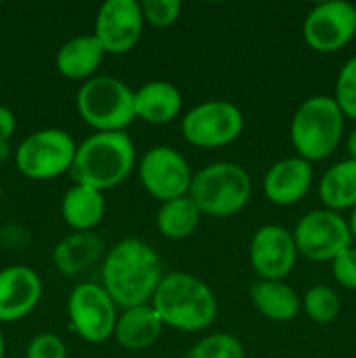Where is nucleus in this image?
Masks as SVG:
<instances>
[{
    "instance_id": "f257e3e1",
    "label": "nucleus",
    "mask_w": 356,
    "mask_h": 358,
    "mask_svg": "<svg viewBox=\"0 0 356 358\" xmlns=\"http://www.w3.org/2000/svg\"><path fill=\"white\" fill-rule=\"evenodd\" d=\"M163 276V261L156 248L138 238H124L105 255L101 287L126 310L149 304Z\"/></svg>"
},
{
    "instance_id": "f03ea898",
    "label": "nucleus",
    "mask_w": 356,
    "mask_h": 358,
    "mask_svg": "<svg viewBox=\"0 0 356 358\" xmlns=\"http://www.w3.org/2000/svg\"><path fill=\"white\" fill-rule=\"evenodd\" d=\"M150 306L164 325L181 332H199L213 324L218 303L213 290L191 273L173 271L163 276Z\"/></svg>"
},
{
    "instance_id": "7ed1b4c3",
    "label": "nucleus",
    "mask_w": 356,
    "mask_h": 358,
    "mask_svg": "<svg viewBox=\"0 0 356 358\" xmlns=\"http://www.w3.org/2000/svg\"><path fill=\"white\" fill-rule=\"evenodd\" d=\"M136 150L126 131H94L77 145L70 175L75 184L107 191L122 184L135 168Z\"/></svg>"
},
{
    "instance_id": "20e7f679",
    "label": "nucleus",
    "mask_w": 356,
    "mask_h": 358,
    "mask_svg": "<svg viewBox=\"0 0 356 358\" xmlns=\"http://www.w3.org/2000/svg\"><path fill=\"white\" fill-rule=\"evenodd\" d=\"M344 133V114L327 94L309 96L299 105L290 122V140L297 156L321 161L337 149Z\"/></svg>"
},
{
    "instance_id": "39448f33",
    "label": "nucleus",
    "mask_w": 356,
    "mask_h": 358,
    "mask_svg": "<svg viewBox=\"0 0 356 358\" xmlns=\"http://www.w3.org/2000/svg\"><path fill=\"white\" fill-rule=\"evenodd\" d=\"M251 196V178L243 166L218 161L192 175L188 198L201 215L230 217L243 210Z\"/></svg>"
},
{
    "instance_id": "423d86ee",
    "label": "nucleus",
    "mask_w": 356,
    "mask_h": 358,
    "mask_svg": "<svg viewBox=\"0 0 356 358\" xmlns=\"http://www.w3.org/2000/svg\"><path fill=\"white\" fill-rule=\"evenodd\" d=\"M77 112L96 131H126L136 119L135 91L112 76H94L77 91Z\"/></svg>"
},
{
    "instance_id": "0eeeda50",
    "label": "nucleus",
    "mask_w": 356,
    "mask_h": 358,
    "mask_svg": "<svg viewBox=\"0 0 356 358\" xmlns=\"http://www.w3.org/2000/svg\"><path fill=\"white\" fill-rule=\"evenodd\" d=\"M77 143L58 128H44L28 135L14 152L21 175L31 180H51L72 170Z\"/></svg>"
},
{
    "instance_id": "6e6552de",
    "label": "nucleus",
    "mask_w": 356,
    "mask_h": 358,
    "mask_svg": "<svg viewBox=\"0 0 356 358\" xmlns=\"http://www.w3.org/2000/svg\"><path fill=\"white\" fill-rule=\"evenodd\" d=\"M243 126V112L237 105L227 100H208L184 115L181 135L194 147L218 149L236 142Z\"/></svg>"
},
{
    "instance_id": "1a4fd4ad",
    "label": "nucleus",
    "mask_w": 356,
    "mask_h": 358,
    "mask_svg": "<svg viewBox=\"0 0 356 358\" xmlns=\"http://www.w3.org/2000/svg\"><path fill=\"white\" fill-rule=\"evenodd\" d=\"M66 311L72 329L86 343L100 345L114 338L117 304L98 283H79L70 292Z\"/></svg>"
},
{
    "instance_id": "9d476101",
    "label": "nucleus",
    "mask_w": 356,
    "mask_h": 358,
    "mask_svg": "<svg viewBox=\"0 0 356 358\" xmlns=\"http://www.w3.org/2000/svg\"><path fill=\"white\" fill-rule=\"evenodd\" d=\"M297 252L309 261H334L341 252L353 247L348 220L332 210H313L293 229Z\"/></svg>"
},
{
    "instance_id": "9b49d317",
    "label": "nucleus",
    "mask_w": 356,
    "mask_h": 358,
    "mask_svg": "<svg viewBox=\"0 0 356 358\" xmlns=\"http://www.w3.org/2000/svg\"><path fill=\"white\" fill-rule=\"evenodd\" d=\"M140 182L150 196L166 203L188 196L192 170L177 149L156 145L147 150L138 164Z\"/></svg>"
},
{
    "instance_id": "f8f14e48",
    "label": "nucleus",
    "mask_w": 356,
    "mask_h": 358,
    "mask_svg": "<svg viewBox=\"0 0 356 358\" xmlns=\"http://www.w3.org/2000/svg\"><path fill=\"white\" fill-rule=\"evenodd\" d=\"M306 44L318 52L346 48L356 35V7L344 0L316 3L302 24Z\"/></svg>"
},
{
    "instance_id": "ddd939ff",
    "label": "nucleus",
    "mask_w": 356,
    "mask_h": 358,
    "mask_svg": "<svg viewBox=\"0 0 356 358\" xmlns=\"http://www.w3.org/2000/svg\"><path fill=\"white\" fill-rule=\"evenodd\" d=\"M142 6L136 0H107L94 17L93 35L105 52L124 55L140 41L143 30Z\"/></svg>"
},
{
    "instance_id": "4468645a",
    "label": "nucleus",
    "mask_w": 356,
    "mask_h": 358,
    "mask_svg": "<svg viewBox=\"0 0 356 358\" xmlns=\"http://www.w3.org/2000/svg\"><path fill=\"white\" fill-rule=\"evenodd\" d=\"M250 262L260 280L283 282L297 262V245L293 234L278 224H265L250 241Z\"/></svg>"
},
{
    "instance_id": "2eb2a0df",
    "label": "nucleus",
    "mask_w": 356,
    "mask_h": 358,
    "mask_svg": "<svg viewBox=\"0 0 356 358\" xmlns=\"http://www.w3.org/2000/svg\"><path fill=\"white\" fill-rule=\"evenodd\" d=\"M42 297V280L28 266L0 269V322L9 324L30 315Z\"/></svg>"
},
{
    "instance_id": "dca6fc26",
    "label": "nucleus",
    "mask_w": 356,
    "mask_h": 358,
    "mask_svg": "<svg viewBox=\"0 0 356 358\" xmlns=\"http://www.w3.org/2000/svg\"><path fill=\"white\" fill-rule=\"evenodd\" d=\"M313 175V164L299 156L276 161L267 170L262 184L265 198L279 206L295 205L309 192Z\"/></svg>"
},
{
    "instance_id": "f3484780",
    "label": "nucleus",
    "mask_w": 356,
    "mask_h": 358,
    "mask_svg": "<svg viewBox=\"0 0 356 358\" xmlns=\"http://www.w3.org/2000/svg\"><path fill=\"white\" fill-rule=\"evenodd\" d=\"M163 320L149 304L126 308L117 317L114 338L126 350H145L159 339Z\"/></svg>"
},
{
    "instance_id": "a211bd4d",
    "label": "nucleus",
    "mask_w": 356,
    "mask_h": 358,
    "mask_svg": "<svg viewBox=\"0 0 356 358\" xmlns=\"http://www.w3.org/2000/svg\"><path fill=\"white\" fill-rule=\"evenodd\" d=\"M107 55L93 34L77 35L68 38L56 55V69L63 77L72 80H87L94 77V72Z\"/></svg>"
},
{
    "instance_id": "6ab92c4d",
    "label": "nucleus",
    "mask_w": 356,
    "mask_h": 358,
    "mask_svg": "<svg viewBox=\"0 0 356 358\" xmlns=\"http://www.w3.org/2000/svg\"><path fill=\"white\" fill-rule=\"evenodd\" d=\"M181 110V93L168 80H149L135 91V115L149 124H166Z\"/></svg>"
},
{
    "instance_id": "aec40b11",
    "label": "nucleus",
    "mask_w": 356,
    "mask_h": 358,
    "mask_svg": "<svg viewBox=\"0 0 356 358\" xmlns=\"http://www.w3.org/2000/svg\"><path fill=\"white\" fill-rule=\"evenodd\" d=\"M105 245L93 231L73 233L63 238L52 250V264L61 275L73 276L94 264L103 255Z\"/></svg>"
},
{
    "instance_id": "412c9836",
    "label": "nucleus",
    "mask_w": 356,
    "mask_h": 358,
    "mask_svg": "<svg viewBox=\"0 0 356 358\" xmlns=\"http://www.w3.org/2000/svg\"><path fill=\"white\" fill-rule=\"evenodd\" d=\"M107 201L103 192L84 184H75L61 199V217L73 231H93L103 220Z\"/></svg>"
},
{
    "instance_id": "4be33fe9",
    "label": "nucleus",
    "mask_w": 356,
    "mask_h": 358,
    "mask_svg": "<svg viewBox=\"0 0 356 358\" xmlns=\"http://www.w3.org/2000/svg\"><path fill=\"white\" fill-rule=\"evenodd\" d=\"M250 299L255 310L272 322H290L300 310L299 296L285 282L258 280L251 285Z\"/></svg>"
},
{
    "instance_id": "5701e85b",
    "label": "nucleus",
    "mask_w": 356,
    "mask_h": 358,
    "mask_svg": "<svg viewBox=\"0 0 356 358\" xmlns=\"http://www.w3.org/2000/svg\"><path fill=\"white\" fill-rule=\"evenodd\" d=\"M318 194L327 210H353L356 206V159L339 161L328 168L318 185Z\"/></svg>"
},
{
    "instance_id": "b1692460",
    "label": "nucleus",
    "mask_w": 356,
    "mask_h": 358,
    "mask_svg": "<svg viewBox=\"0 0 356 358\" xmlns=\"http://www.w3.org/2000/svg\"><path fill=\"white\" fill-rule=\"evenodd\" d=\"M201 212L188 196L171 199L161 205L157 212V229L168 240H185L198 227Z\"/></svg>"
},
{
    "instance_id": "393cba45",
    "label": "nucleus",
    "mask_w": 356,
    "mask_h": 358,
    "mask_svg": "<svg viewBox=\"0 0 356 358\" xmlns=\"http://www.w3.org/2000/svg\"><path fill=\"white\" fill-rule=\"evenodd\" d=\"M304 311L314 324H332L341 313V299L327 285H314L304 294Z\"/></svg>"
},
{
    "instance_id": "a878e982",
    "label": "nucleus",
    "mask_w": 356,
    "mask_h": 358,
    "mask_svg": "<svg viewBox=\"0 0 356 358\" xmlns=\"http://www.w3.org/2000/svg\"><path fill=\"white\" fill-rule=\"evenodd\" d=\"M184 358H246L239 339L227 332H215L195 343Z\"/></svg>"
},
{
    "instance_id": "bb28decb",
    "label": "nucleus",
    "mask_w": 356,
    "mask_h": 358,
    "mask_svg": "<svg viewBox=\"0 0 356 358\" xmlns=\"http://www.w3.org/2000/svg\"><path fill=\"white\" fill-rule=\"evenodd\" d=\"M334 100L344 117L356 121V55L349 58L339 70Z\"/></svg>"
},
{
    "instance_id": "cd10ccee",
    "label": "nucleus",
    "mask_w": 356,
    "mask_h": 358,
    "mask_svg": "<svg viewBox=\"0 0 356 358\" xmlns=\"http://www.w3.org/2000/svg\"><path fill=\"white\" fill-rule=\"evenodd\" d=\"M142 6L143 20L156 28H168L180 17V0H145Z\"/></svg>"
},
{
    "instance_id": "c85d7f7f",
    "label": "nucleus",
    "mask_w": 356,
    "mask_h": 358,
    "mask_svg": "<svg viewBox=\"0 0 356 358\" xmlns=\"http://www.w3.org/2000/svg\"><path fill=\"white\" fill-rule=\"evenodd\" d=\"M66 345L59 336L52 332L37 334L27 346L24 358H66Z\"/></svg>"
},
{
    "instance_id": "c756f323",
    "label": "nucleus",
    "mask_w": 356,
    "mask_h": 358,
    "mask_svg": "<svg viewBox=\"0 0 356 358\" xmlns=\"http://www.w3.org/2000/svg\"><path fill=\"white\" fill-rule=\"evenodd\" d=\"M332 273L339 285L356 290V248L349 247L332 261Z\"/></svg>"
},
{
    "instance_id": "7c9ffc66",
    "label": "nucleus",
    "mask_w": 356,
    "mask_h": 358,
    "mask_svg": "<svg viewBox=\"0 0 356 358\" xmlns=\"http://www.w3.org/2000/svg\"><path fill=\"white\" fill-rule=\"evenodd\" d=\"M16 131V117L9 107L0 105V142H9Z\"/></svg>"
},
{
    "instance_id": "2f4dec72",
    "label": "nucleus",
    "mask_w": 356,
    "mask_h": 358,
    "mask_svg": "<svg viewBox=\"0 0 356 358\" xmlns=\"http://www.w3.org/2000/svg\"><path fill=\"white\" fill-rule=\"evenodd\" d=\"M346 149L351 159H356V129H353L348 136V142H346Z\"/></svg>"
},
{
    "instance_id": "473e14b6",
    "label": "nucleus",
    "mask_w": 356,
    "mask_h": 358,
    "mask_svg": "<svg viewBox=\"0 0 356 358\" xmlns=\"http://www.w3.org/2000/svg\"><path fill=\"white\" fill-rule=\"evenodd\" d=\"M10 145L9 142H0V163L7 161L10 157Z\"/></svg>"
},
{
    "instance_id": "72a5a7b5",
    "label": "nucleus",
    "mask_w": 356,
    "mask_h": 358,
    "mask_svg": "<svg viewBox=\"0 0 356 358\" xmlns=\"http://www.w3.org/2000/svg\"><path fill=\"white\" fill-rule=\"evenodd\" d=\"M349 231H351V236H353V241H356V206L351 210V215H349Z\"/></svg>"
},
{
    "instance_id": "f704fd0d",
    "label": "nucleus",
    "mask_w": 356,
    "mask_h": 358,
    "mask_svg": "<svg viewBox=\"0 0 356 358\" xmlns=\"http://www.w3.org/2000/svg\"><path fill=\"white\" fill-rule=\"evenodd\" d=\"M0 358H6V339H3L2 332H0Z\"/></svg>"
},
{
    "instance_id": "c9c22d12",
    "label": "nucleus",
    "mask_w": 356,
    "mask_h": 358,
    "mask_svg": "<svg viewBox=\"0 0 356 358\" xmlns=\"http://www.w3.org/2000/svg\"><path fill=\"white\" fill-rule=\"evenodd\" d=\"M2 196H3V189H2V184H0V201H2Z\"/></svg>"
}]
</instances>
